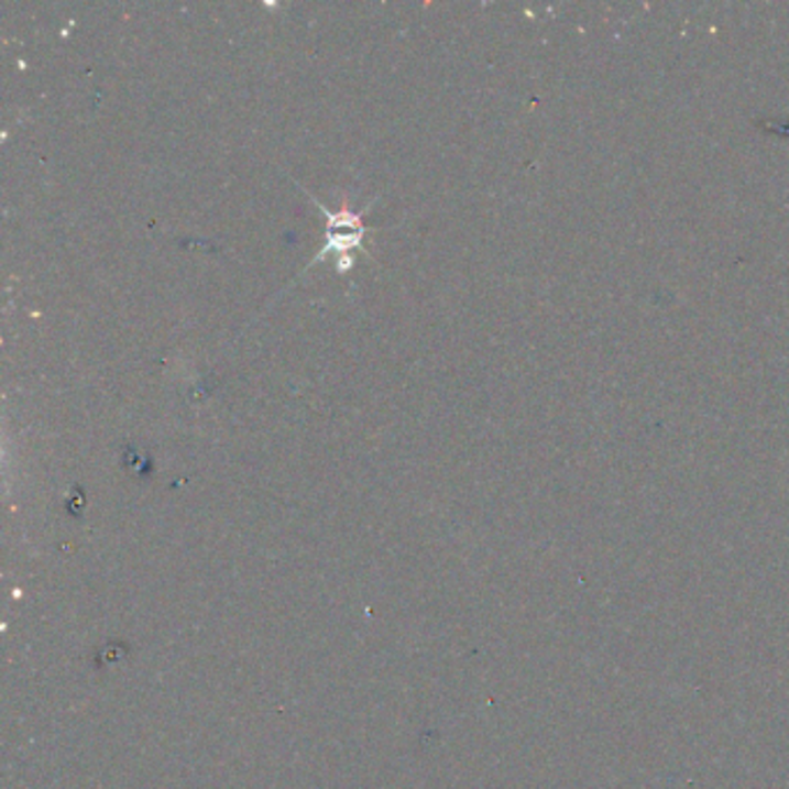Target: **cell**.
Listing matches in <instances>:
<instances>
[{"mask_svg":"<svg viewBox=\"0 0 789 789\" xmlns=\"http://www.w3.org/2000/svg\"><path fill=\"white\" fill-rule=\"evenodd\" d=\"M313 201L327 216V245L318 253V257L313 260V264L322 262V257L327 253H331V251L333 253H346V251H352V248H359L364 243L366 224H364L362 216H359L352 209H348V207L331 211L325 205H320V201L315 197H313Z\"/></svg>","mask_w":789,"mask_h":789,"instance_id":"cell-1","label":"cell"}]
</instances>
